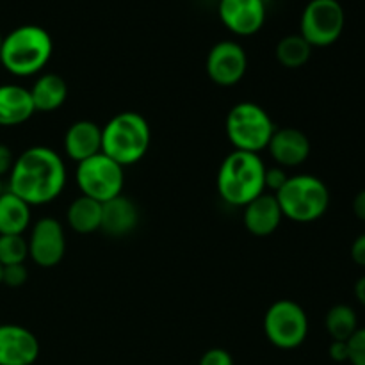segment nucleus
<instances>
[{"mask_svg": "<svg viewBox=\"0 0 365 365\" xmlns=\"http://www.w3.org/2000/svg\"><path fill=\"white\" fill-rule=\"evenodd\" d=\"M7 191L31 207L48 205L66 187L64 159L48 146H31L14 159Z\"/></svg>", "mask_w": 365, "mask_h": 365, "instance_id": "1", "label": "nucleus"}, {"mask_svg": "<svg viewBox=\"0 0 365 365\" xmlns=\"http://www.w3.org/2000/svg\"><path fill=\"white\" fill-rule=\"evenodd\" d=\"M53 56V39L46 29L27 24L4 36L0 64L14 77H34L45 70Z\"/></svg>", "mask_w": 365, "mask_h": 365, "instance_id": "2", "label": "nucleus"}, {"mask_svg": "<svg viewBox=\"0 0 365 365\" xmlns=\"http://www.w3.org/2000/svg\"><path fill=\"white\" fill-rule=\"evenodd\" d=\"M266 164L259 153L234 150L228 153L217 170V195L232 207H246L266 192L264 184Z\"/></svg>", "mask_w": 365, "mask_h": 365, "instance_id": "3", "label": "nucleus"}, {"mask_svg": "<svg viewBox=\"0 0 365 365\" xmlns=\"http://www.w3.org/2000/svg\"><path fill=\"white\" fill-rule=\"evenodd\" d=\"M152 128L134 110L118 113L102 127V153L120 166H134L148 153Z\"/></svg>", "mask_w": 365, "mask_h": 365, "instance_id": "4", "label": "nucleus"}, {"mask_svg": "<svg viewBox=\"0 0 365 365\" xmlns=\"http://www.w3.org/2000/svg\"><path fill=\"white\" fill-rule=\"evenodd\" d=\"M282 214L294 223H314L328 212L330 189L314 175H294L277 192Z\"/></svg>", "mask_w": 365, "mask_h": 365, "instance_id": "5", "label": "nucleus"}, {"mask_svg": "<svg viewBox=\"0 0 365 365\" xmlns=\"http://www.w3.org/2000/svg\"><path fill=\"white\" fill-rule=\"evenodd\" d=\"M274 123L269 113L259 103L239 102L228 110L225 132L234 150L259 153L267 150L274 134Z\"/></svg>", "mask_w": 365, "mask_h": 365, "instance_id": "6", "label": "nucleus"}, {"mask_svg": "<svg viewBox=\"0 0 365 365\" xmlns=\"http://www.w3.org/2000/svg\"><path fill=\"white\" fill-rule=\"evenodd\" d=\"M75 184L81 189L82 196L106 203L123 195L125 168L103 153H96L91 159L77 164Z\"/></svg>", "mask_w": 365, "mask_h": 365, "instance_id": "7", "label": "nucleus"}, {"mask_svg": "<svg viewBox=\"0 0 365 365\" xmlns=\"http://www.w3.org/2000/svg\"><path fill=\"white\" fill-rule=\"evenodd\" d=\"M309 316L299 303L278 299L264 316V334L278 349H296L309 337Z\"/></svg>", "mask_w": 365, "mask_h": 365, "instance_id": "8", "label": "nucleus"}, {"mask_svg": "<svg viewBox=\"0 0 365 365\" xmlns=\"http://www.w3.org/2000/svg\"><path fill=\"white\" fill-rule=\"evenodd\" d=\"M344 27L346 13L339 0H310L299 20V34L312 48H324L337 43Z\"/></svg>", "mask_w": 365, "mask_h": 365, "instance_id": "9", "label": "nucleus"}, {"mask_svg": "<svg viewBox=\"0 0 365 365\" xmlns=\"http://www.w3.org/2000/svg\"><path fill=\"white\" fill-rule=\"evenodd\" d=\"M29 259L39 267H56L66 255V234L56 217H41L31 228L27 239Z\"/></svg>", "mask_w": 365, "mask_h": 365, "instance_id": "10", "label": "nucleus"}, {"mask_svg": "<svg viewBox=\"0 0 365 365\" xmlns=\"http://www.w3.org/2000/svg\"><path fill=\"white\" fill-rule=\"evenodd\" d=\"M248 70L246 50L237 41H217L209 50L205 59V71L210 81L221 88H232L245 78Z\"/></svg>", "mask_w": 365, "mask_h": 365, "instance_id": "11", "label": "nucleus"}, {"mask_svg": "<svg viewBox=\"0 0 365 365\" xmlns=\"http://www.w3.org/2000/svg\"><path fill=\"white\" fill-rule=\"evenodd\" d=\"M217 16L235 36L248 38L257 34L266 24V0H220Z\"/></svg>", "mask_w": 365, "mask_h": 365, "instance_id": "12", "label": "nucleus"}, {"mask_svg": "<svg viewBox=\"0 0 365 365\" xmlns=\"http://www.w3.org/2000/svg\"><path fill=\"white\" fill-rule=\"evenodd\" d=\"M39 341L21 324H0V365H32L39 359Z\"/></svg>", "mask_w": 365, "mask_h": 365, "instance_id": "13", "label": "nucleus"}, {"mask_svg": "<svg viewBox=\"0 0 365 365\" xmlns=\"http://www.w3.org/2000/svg\"><path fill=\"white\" fill-rule=\"evenodd\" d=\"M310 139L299 128L284 127L277 128L271 138L267 152L273 157L277 166L280 168H298L310 157Z\"/></svg>", "mask_w": 365, "mask_h": 365, "instance_id": "14", "label": "nucleus"}, {"mask_svg": "<svg viewBox=\"0 0 365 365\" xmlns=\"http://www.w3.org/2000/svg\"><path fill=\"white\" fill-rule=\"evenodd\" d=\"M242 209H245L242 223L246 230L255 237H267L274 234L284 220V214L273 192H264Z\"/></svg>", "mask_w": 365, "mask_h": 365, "instance_id": "15", "label": "nucleus"}, {"mask_svg": "<svg viewBox=\"0 0 365 365\" xmlns=\"http://www.w3.org/2000/svg\"><path fill=\"white\" fill-rule=\"evenodd\" d=\"M64 153L77 164L102 153V127L91 120L71 123L64 134Z\"/></svg>", "mask_w": 365, "mask_h": 365, "instance_id": "16", "label": "nucleus"}, {"mask_svg": "<svg viewBox=\"0 0 365 365\" xmlns=\"http://www.w3.org/2000/svg\"><path fill=\"white\" fill-rule=\"evenodd\" d=\"M139 223V209L125 195L102 203V223L100 230L110 237H125L135 230Z\"/></svg>", "mask_w": 365, "mask_h": 365, "instance_id": "17", "label": "nucleus"}, {"mask_svg": "<svg viewBox=\"0 0 365 365\" xmlns=\"http://www.w3.org/2000/svg\"><path fill=\"white\" fill-rule=\"evenodd\" d=\"M31 91L20 84L0 86V127H18L34 116Z\"/></svg>", "mask_w": 365, "mask_h": 365, "instance_id": "18", "label": "nucleus"}, {"mask_svg": "<svg viewBox=\"0 0 365 365\" xmlns=\"http://www.w3.org/2000/svg\"><path fill=\"white\" fill-rule=\"evenodd\" d=\"M36 113H53L68 98V82L57 73H43L29 89Z\"/></svg>", "mask_w": 365, "mask_h": 365, "instance_id": "19", "label": "nucleus"}, {"mask_svg": "<svg viewBox=\"0 0 365 365\" xmlns=\"http://www.w3.org/2000/svg\"><path fill=\"white\" fill-rule=\"evenodd\" d=\"M32 207L11 191L0 195V235H24L31 227Z\"/></svg>", "mask_w": 365, "mask_h": 365, "instance_id": "20", "label": "nucleus"}, {"mask_svg": "<svg viewBox=\"0 0 365 365\" xmlns=\"http://www.w3.org/2000/svg\"><path fill=\"white\" fill-rule=\"evenodd\" d=\"M66 223L75 234H95L102 223V203L81 195L68 205Z\"/></svg>", "mask_w": 365, "mask_h": 365, "instance_id": "21", "label": "nucleus"}, {"mask_svg": "<svg viewBox=\"0 0 365 365\" xmlns=\"http://www.w3.org/2000/svg\"><path fill=\"white\" fill-rule=\"evenodd\" d=\"M312 56V46L302 34H289L277 43L274 57L287 70H298L305 66Z\"/></svg>", "mask_w": 365, "mask_h": 365, "instance_id": "22", "label": "nucleus"}, {"mask_svg": "<svg viewBox=\"0 0 365 365\" xmlns=\"http://www.w3.org/2000/svg\"><path fill=\"white\" fill-rule=\"evenodd\" d=\"M324 328L334 341H349L353 334L359 330V316L355 309L346 303L334 305L324 316Z\"/></svg>", "mask_w": 365, "mask_h": 365, "instance_id": "23", "label": "nucleus"}, {"mask_svg": "<svg viewBox=\"0 0 365 365\" xmlns=\"http://www.w3.org/2000/svg\"><path fill=\"white\" fill-rule=\"evenodd\" d=\"M27 259L29 246L24 235H0V264L2 267L25 264Z\"/></svg>", "mask_w": 365, "mask_h": 365, "instance_id": "24", "label": "nucleus"}, {"mask_svg": "<svg viewBox=\"0 0 365 365\" xmlns=\"http://www.w3.org/2000/svg\"><path fill=\"white\" fill-rule=\"evenodd\" d=\"M346 342H348V362L351 365H365V328H359Z\"/></svg>", "mask_w": 365, "mask_h": 365, "instance_id": "25", "label": "nucleus"}, {"mask_svg": "<svg viewBox=\"0 0 365 365\" xmlns=\"http://www.w3.org/2000/svg\"><path fill=\"white\" fill-rule=\"evenodd\" d=\"M29 280V271L25 264H16V266H6L2 273V285L11 289L24 287Z\"/></svg>", "mask_w": 365, "mask_h": 365, "instance_id": "26", "label": "nucleus"}, {"mask_svg": "<svg viewBox=\"0 0 365 365\" xmlns=\"http://www.w3.org/2000/svg\"><path fill=\"white\" fill-rule=\"evenodd\" d=\"M287 178H289V175L285 173L284 168H280V166L266 168L264 184H266V189H269V191H273V195H277V192L282 189V185L287 182Z\"/></svg>", "mask_w": 365, "mask_h": 365, "instance_id": "27", "label": "nucleus"}, {"mask_svg": "<svg viewBox=\"0 0 365 365\" xmlns=\"http://www.w3.org/2000/svg\"><path fill=\"white\" fill-rule=\"evenodd\" d=\"M200 365H234V359L227 349L212 348L203 353V356L200 359Z\"/></svg>", "mask_w": 365, "mask_h": 365, "instance_id": "28", "label": "nucleus"}, {"mask_svg": "<svg viewBox=\"0 0 365 365\" xmlns=\"http://www.w3.org/2000/svg\"><path fill=\"white\" fill-rule=\"evenodd\" d=\"M14 159H16V157H14L13 150L7 145H2V143H0V178L11 173Z\"/></svg>", "mask_w": 365, "mask_h": 365, "instance_id": "29", "label": "nucleus"}, {"mask_svg": "<svg viewBox=\"0 0 365 365\" xmlns=\"http://www.w3.org/2000/svg\"><path fill=\"white\" fill-rule=\"evenodd\" d=\"M351 259L356 266L365 267V232L353 241L351 245Z\"/></svg>", "mask_w": 365, "mask_h": 365, "instance_id": "30", "label": "nucleus"}, {"mask_svg": "<svg viewBox=\"0 0 365 365\" xmlns=\"http://www.w3.org/2000/svg\"><path fill=\"white\" fill-rule=\"evenodd\" d=\"M328 353H330V359L334 360V362H348V342L334 341L330 344Z\"/></svg>", "mask_w": 365, "mask_h": 365, "instance_id": "31", "label": "nucleus"}, {"mask_svg": "<svg viewBox=\"0 0 365 365\" xmlns=\"http://www.w3.org/2000/svg\"><path fill=\"white\" fill-rule=\"evenodd\" d=\"M353 212L360 221H365V187L353 198Z\"/></svg>", "mask_w": 365, "mask_h": 365, "instance_id": "32", "label": "nucleus"}, {"mask_svg": "<svg viewBox=\"0 0 365 365\" xmlns=\"http://www.w3.org/2000/svg\"><path fill=\"white\" fill-rule=\"evenodd\" d=\"M355 298H356V302H359L360 305H362L365 309V274H364V277H360L359 280H356Z\"/></svg>", "mask_w": 365, "mask_h": 365, "instance_id": "33", "label": "nucleus"}, {"mask_svg": "<svg viewBox=\"0 0 365 365\" xmlns=\"http://www.w3.org/2000/svg\"><path fill=\"white\" fill-rule=\"evenodd\" d=\"M4 191H6V187H4V182H2V178H0V195H2Z\"/></svg>", "mask_w": 365, "mask_h": 365, "instance_id": "34", "label": "nucleus"}, {"mask_svg": "<svg viewBox=\"0 0 365 365\" xmlns=\"http://www.w3.org/2000/svg\"><path fill=\"white\" fill-rule=\"evenodd\" d=\"M2 273H4V267L2 264H0V285H2Z\"/></svg>", "mask_w": 365, "mask_h": 365, "instance_id": "35", "label": "nucleus"}, {"mask_svg": "<svg viewBox=\"0 0 365 365\" xmlns=\"http://www.w3.org/2000/svg\"><path fill=\"white\" fill-rule=\"evenodd\" d=\"M2 39H4V36H2V32H0V48H2Z\"/></svg>", "mask_w": 365, "mask_h": 365, "instance_id": "36", "label": "nucleus"}]
</instances>
